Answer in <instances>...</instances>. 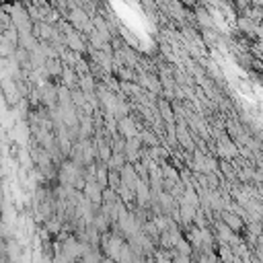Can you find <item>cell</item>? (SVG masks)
Wrapping results in <instances>:
<instances>
[{"instance_id":"obj_8","label":"cell","mask_w":263,"mask_h":263,"mask_svg":"<svg viewBox=\"0 0 263 263\" xmlns=\"http://www.w3.org/2000/svg\"><path fill=\"white\" fill-rule=\"evenodd\" d=\"M220 152H222V155H224L226 159H234V157L238 155V150L234 148V144H232V142H228L226 138H224V140H220Z\"/></svg>"},{"instance_id":"obj_9","label":"cell","mask_w":263,"mask_h":263,"mask_svg":"<svg viewBox=\"0 0 263 263\" xmlns=\"http://www.w3.org/2000/svg\"><path fill=\"white\" fill-rule=\"evenodd\" d=\"M80 261H82V263H103V259H101V255H99L97 249H89V251L82 255Z\"/></svg>"},{"instance_id":"obj_10","label":"cell","mask_w":263,"mask_h":263,"mask_svg":"<svg viewBox=\"0 0 263 263\" xmlns=\"http://www.w3.org/2000/svg\"><path fill=\"white\" fill-rule=\"evenodd\" d=\"M218 228H220V230H218V236H220V238L224 240V243H230V240L234 238V234H232V230H230V228H228V226H226L224 222H222L220 226H218Z\"/></svg>"},{"instance_id":"obj_2","label":"cell","mask_w":263,"mask_h":263,"mask_svg":"<svg viewBox=\"0 0 263 263\" xmlns=\"http://www.w3.org/2000/svg\"><path fill=\"white\" fill-rule=\"evenodd\" d=\"M84 197H86V200H89L91 204H101L103 191H101V185H99L95 179H89V183H86V187H84Z\"/></svg>"},{"instance_id":"obj_5","label":"cell","mask_w":263,"mask_h":263,"mask_svg":"<svg viewBox=\"0 0 263 263\" xmlns=\"http://www.w3.org/2000/svg\"><path fill=\"white\" fill-rule=\"evenodd\" d=\"M70 21L76 25V29H91V25H89V17H86L82 11H74V13L70 15Z\"/></svg>"},{"instance_id":"obj_13","label":"cell","mask_w":263,"mask_h":263,"mask_svg":"<svg viewBox=\"0 0 263 263\" xmlns=\"http://www.w3.org/2000/svg\"><path fill=\"white\" fill-rule=\"evenodd\" d=\"M259 52H261V54H263V41H261V43H259Z\"/></svg>"},{"instance_id":"obj_1","label":"cell","mask_w":263,"mask_h":263,"mask_svg":"<svg viewBox=\"0 0 263 263\" xmlns=\"http://www.w3.org/2000/svg\"><path fill=\"white\" fill-rule=\"evenodd\" d=\"M123 247H125L123 238L117 236V234H107V236L103 238V251H105L107 259H113L115 263L119 261V255H121Z\"/></svg>"},{"instance_id":"obj_4","label":"cell","mask_w":263,"mask_h":263,"mask_svg":"<svg viewBox=\"0 0 263 263\" xmlns=\"http://www.w3.org/2000/svg\"><path fill=\"white\" fill-rule=\"evenodd\" d=\"M117 127H119V132H121L125 138H129V140H132V138H138V136H136V125H134V121H132V117H121Z\"/></svg>"},{"instance_id":"obj_7","label":"cell","mask_w":263,"mask_h":263,"mask_svg":"<svg viewBox=\"0 0 263 263\" xmlns=\"http://www.w3.org/2000/svg\"><path fill=\"white\" fill-rule=\"evenodd\" d=\"M136 195H138V200H140L142 206L148 204V200H150V191H148V183H146V181H140V183H138V187H136Z\"/></svg>"},{"instance_id":"obj_14","label":"cell","mask_w":263,"mask_h":263,"mask_svg":"<svg viewBox=\"0 0 263 263\" xmlns=\"http://www.w3.org/2000/svg\"><path fill=\"white\" fill-rule=\"evenodd\" d=\"M152 263H155V261H152Z\"/></svg>"},{"instance_id":"obj_12","label":"cell","mask_w":263,"mask_h":263,"mask_svg":"<svg viewBox=\"0 0 263 263\" xmlns=\"http://www.w3.org/2000/svg\"><path fill=\"white\" fill-rule=\"evenodd\" d=\"M200 263H216L214 253H206V255H202V257H200Z\"/></svg>"},{"instance_id":"obj_11","label":"cell","mask_w":263,"mask_h":263,"mask_svg":"<svg viewBox=\"0 0 263 263\" xmlns=\"http://www.w3.org/2000/svg\"><path fill=\"white\" fill-rule=\"evenodd\" d=\"M123 161H125V157H123V155H113V157H111V161H109V165H111V169H115V171L119 173V171L125 167V165H123Z\"/></svg>"},{"instance_id":"obj_6","label":"cell","mask_w":263,"mask_h":263,"mask_svg":"<svg viewBox=\"0 0 263 263\" xmlns=\"http://www.w3.org/2000/svg\"><path fill=\"white\" fill-rule=\"evenodd\" d=\"M66 46H68L70 50H74V52H82L84 50V43L78 37V33H66Z\"/></svg>"},{"instance_id":"obj_3","label":"cell","mask_w":263,"mask_h":263,"mask_svg":"<svg viewBox=\"0 0 263 263\" xmlns=\"http://www.w3.org/2000/svg\"><path fill=\"white\" fill-rule=\"evenodd\" d=\"M222 222H224L232 232H240V230H243V226H245V222L240 220L236 214H232V212H222Z\"/></svg>"}]
</instances>
